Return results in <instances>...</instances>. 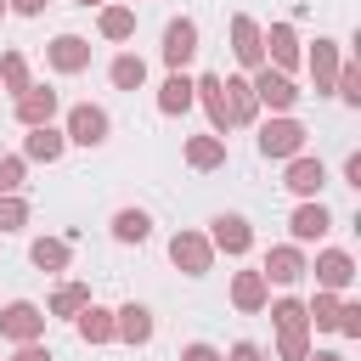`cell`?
<instances>
[{
  "instance_id": "83f0119b",
  "label": "cell",
  "mask_w": 361,
  "mask_h": 361,
  "mask_svg": "<svg viewBox=\"0 0 361 361\" xmlns=\"http://www.w3.org/2000/svg\"><path fill=\"white\" fill-rule=\"evenodd\" d=\"M107 79H113V90H141V85H147V62H141L135 51H118V56L107 62Z\"/></svg>"
},
{
  "instance_id": "cb8c5ba5",
  "label": "cell",
  "mask_w": 361,
  "mask_h": 361,
  "mask_svg": "<svg viewBox=\"0 0 361 361\" xmlns=\"http://www.w3.org/2000/svg\"><path fill=\"white\" fill-rule=\"evenodd\" d=\"M220 90H226V113H231V130L259 118V102H254V90H248V79H220Z\"/></svg>"
},
{
  "instance_id": "836d02e7",
  "label": "cell",
  "mask_w": 361,
  "mask_h": 361,
  "mask_svg": "<svg viewBox=\"0 0 361 361\" xmlns=\"http://www.w3.org/2000/svg\"><path fill=\"white\" fill-rule=\"evenodd\" d=\"M28 226V203H23V192H6L0 197V231H23Z\"/></svg>"
},
{
  "instance_id": "3957f363",
  "label": "cell",
  "mask_w": 361,
  "mask_h": 361,
  "mask_svg": "<svg viewBox=\"0 0 361 361\" xmlns=\"http://www.w3.org/2000/svg\"><path fill=\"white\" fill-rule=\"evenodd\" d=\"M45 305H34V299H11L6 310H0V338H11V344H39L45 338Z\"/></svg>"
},
{
  "instance_id": "e575fe53",
  "label": "cell",
  "mask_w": 361,
  "mask_h": 361,
  "mask_svg": "<svg viewBox=\"0 0 361 361\" xmlns=\"http://www.w3.org/2000/svg\"><path fill=\"white\" fill-rule=\"evenodd\" d=\"M333 333H344V338H361V299H338V327Z\"/></svg>"
},
{
  "instance_id": "ffe728a7",
  "label": "cell",
  "mask_w": 361,
  "mask_h": 361,
  "mask_svg": "<svg viewBox=\"0 0 361 361\" xmlns=\"http://www.w3.org/2000/svg\"><path fill=\"white\" fill-rule=\"evenodd\" d=\"M113 338H118V344H147V338H152V310L135 305V299L118 305V310H113Z\"/></svg>"
},
{
  "instance_id": "603a6c76",
  "label": "cell",
  "mask_w": 361,
  "mask_h": 361,
  "mask_svg": "<svg viewBox=\"0 0 361 361\" xmlns=\"http://www.w3.org/2000/svg\"><path fill=\"white\" fill-rule=\"evenodd\" d=\"M73 333H79L85 344H113V310L90 299V305H85V310L73 316Z\"/></svg>"
},
{
  "instance_id": "277c9868",
  "label": "cell",
  "mask_w": 361,
  "mask_h": 361,
  "mask_svg": "<svg viewBox=\"0 0 361 361\" xmlns=\"http://www.w3.org/2000/svg\"><path fill=\"white\" fill-rule=\"evenodd\" d=\"M248 90H254V102L259 107H271V113H293L299 107V85L288 79V73H276V68H259V73H248Z\"/></svg>"
},
{
  "instance_id": "f546056e",
  "label": "cell",
  "mask_w": 361,
  "mask_h": 361,
  "mask_svg": "<svg viewBox=\"0 0 361 361\" xmlns=\"http://www.w3.org/2000/svg\"><path fill=\"white\" fill-rule=\"evenodd\" d=\"M265 310H271V327H276V333H310L305 299H276V305H265Z\"/></svg>"
},
{
  "instance_id": "60d3db41",
  "label": "cell",
  "mask_w": 361,
  "mask_h": 361,
  "mask_svg": "<svg viewBox=\"0 0 361 361\" xmlns=\"http://www.w3.org/2000/svg\"><path fill=\"white\" fill-rule=\"evenodd\" d=\"M51 0H6V11H17V17H39Z\"/></svg>"
},
{
  "instance_id": "6da1fadb",
  "label": "cell",
  "mask_w": 361,
  "mask_h": 361,
  "mask_svg": "<svg viewBox=\"0 0 361 361\" xmlns=\"http://www.w3.org/2000/svg\"><path fill=\"white\" fill-rule=\"evenodd\" d=\"M305 135H310V130H305L293 113H271V124H259V158L288 164V158L305 152Z\"/></svg>"
},
{
  "instance_id": "8992f818",
  "label": "cell",
  "mask_w": 361,
  "mask_h": 361,
  "mask_svg": "<svg viewBox=\"0 0 361 361\" xmlns=\"http://www.w3.org/2000/svg\"><path fill=\"white\" fill-rule=\"evenodd\" d=\"M11 113H17V124H23V130H39V124H56L62 96H56L51 85H28L23 96H11Z\"/></svg>"
},
{
  "instance_id": "d590c367",
  "label": "cell",
  "mask_w": 361,
  "mask_h": 361,
  "mask_svg": "<svg viewBox=\"0 0 361 361\" xmlns=\"http://www.w3.org/2000/svg\"><path fill=\"white\" fill-rule=\"evenodd\" d=\"M310 355V333H276V361H305Z\"/></svg>"
},
{
  "instance_id": "8d00e7d4",
  "label": "cell",
  "mask_w": 361,
  "mask_h": 361,
  "mask_svg": "<svg viewBox=\"0 0 361 361\" xmlns=\"http://www.w3.org/2000/svg\"><path fill=\"white\" fill-rule=\"evenodd\" d=\"M23 175H28V164H23L17 152H6V158H0V197H6V192H23Z\"/></svg>"
},
{
  "instance_id": "7c38bea8",
  "label": "cell",
  "mask_w": 361,
  "mask_h": 361,
  "mask_svg": "<svg viewBox=\"0 0 361 361\" xmlns=\"http://www.w3.org/2000/svg\"><path fill=\"white\" fill-rule=\"evenodd\" d=\"M282 186L293 192V197H322V186H327V164L322 158H310V152H299V158H288V175H282Z\"/></svg>"
},
{
  "instance_id": "d4e9b609",
  "label": "cell",
  "mask_w": 361,
  "mask_h": 361,
  "mask_svg": "<svg viewBox=\"0 0 361 361\" xmlns=\"http://www.w3.org/2000/svg\"><path fill=\"white\" fill-rule=\"evenodd\" d=\"M186 164H192L197 175L226 169V141H220V135H186Z\"/></svg>"
},
{
  "instance_id": "f6af8a7d",
  "label": "cell",
  "mask_w": 361,
  "mask_h": 361,
  "mask_svg": "<svg viewBox=\"0 0 361 361\" xmlns=\"http://www.w3.org/2000/svg\"><path fill=\"white\" fill-rule=\"evenodd\" d=\"M0 17H6V0H0Z\"/></svg>"
},
{
  "instance_id": "1f68e13d",
  "label": "cell",
  "mask_w": 361,
  "mask_h": 361,
  "mask_svg": "<svg viewBox=\"0 0 361 361\" xmlns=\"http://www.w3.org/2000/svg\"><path fill=\"white\" fill-rule=\"evenodd\" d=\"M28 85H34V73H28V56H23V51H6V56H0V90L23 96Z\"/></svg>"
},
{
  "instance_id": "9c48e42d",
  "label": "cell",
  "mask_w": 361,
  "mask_h": 361,
  "mask_svg": "<svg viewBox=\"0 0 361 361\" xmlns=\"http://www.w3.org/2000/svg\"><path fill=\"white\" fill-rule=\"evenodd\" d=\"M305 265H310V259H305V248H299V243H276V248H265L259 276H265V282H276V288H293L299 276H310Z\"/></svg>"
},
{
  "instance_id": "d6986e66",
  "label": "cell",
  "mask_w": 361,
  "mask_h": 361,
  "mask_svg": "<svg viewBox=\"0 0 361 361\" xmlns=\"http://www.w3.org/2000/svg\"><path fill=\"white\" fill-rule=\"evenodd\" d=\"M231 305H237L243 316H259V310L271 305V282H265L259 271H237V276H231Z\"/></svg>"
},
{
  "instance_id": "30bf717a",
  "label": "cell",
  "mask_w": 361,
  "mask_h": 361,
  "mask_svg": "<svg viewBox=\"0 0 361 361\" xmlns=\"http://www.w3.org/2000/svg\"><path fill=\"white\" fill-rule=\"evenodd\" d=\"M305 271H316V288L322 293H350L355 288V259L344 248H322L316 265H305Z\"/></svg>"
},
{
  "instance_id": "ab89813d",
  "label": "cell",
  "mask_w": 361,
  "mask_h": 361,
  "mask_svg": "<svg viewBox=\"0 0 361 361\" xmlns=\"http://www.w3.org/2000/svg\"><path fill=\"white\" fill-rule=\"evenodd\" d=\"M11 361H56V355H51L45 344H17V355H11Z\"/></svg>"
},
{
  "instance_id": "2e32d148",
  "label": "cell",
  "mask_w": 361,
  "mask_h": 361,
  "mask_svg": "<svg viewBox=\"0 0 361 361\" xmlns=\"http://www.w3.org/2000/svg\"><path fill=\"white\" fill-rule=\"evenodd\" d=\"M45 62H51L56 73H85V68H90V39H85V34H56V39L45 45Z\"/></svg>"
},
{
  "instance_id": "f1b7e54d",
  "label": "cell",
  "mask_w": 361,
  "mask_h": 361,
  "mask_svg": "<svg viewBox=\"0 0 361 361\" xmlns=\"http://www.w3.org/2000/svg\"><path fill=\"white\" fill-rule=\"evenodd\" d=\"M152 237V214L147 209H118L113 214V243H147Z\"/></svg>"
},
{
  "instance_id": "5bb4252c",
  "label": "cell",
  "mask_w": 361,
  "mask_h": 361,
  "mask_svg": "<svg viewBox=\"0 0 361 361\" xmlns=\"http://www.w3.org/2000/svg\"><path fill=\"white\" fill-rule=\"evenodd\" d=\"M158 51H164L169 73H180V68L197 56V23H192V17H175V23L164 28V45H158Z\"/></svg>"
},
{
  "instance_id": "4fadbf2b",
  "label": "cell",
  "mask_w": 361,
  "mask_h": 361,
  "mask_svg": "<svg viewBox=\"0 0 361 361\" xmlns=\"http://www.w3.org/2000/svg\"><path fill=\"white\" fill-rule=\"evenodd\" d=\"M288 231H293L299 248H305V243H322V237L333 231V209H327L322 197H310V203H299V209L288 214Z\"/></svg>"
},
{
  "instance_id": "9a60e30c",
  "label": "cell",
  "mask_w": 361,
  "mask_h": 361,
  "mask_svg": "<svg viewBox=\"0 0 361 361\" xmlns=\"http://www.w3.org/2000/svg\"><path fill=\"white\" fill-rule=\"evenodd\" d=\"M192 96H197V102H203V113H209V135H220V141H226V130H231V113H226L220 73H197V79H192Z\"/></svg>"
},
{
  "instance_id": "d6a6232c",
  "label": "cell",
  "mask_w": 361,
  "mask_h": 361,
  "mask_svg": "<svg viewBox=\"0 0 361 361\" xmlns=\"http://www.w3.org/2000/svg\"><path fill=\"white\" fill-rule=\"evenodd\" d=\"M333 96L344 107H361V68L355 62H338V79H333Z\"/></svg>"
},
{
  "instance_id": "74e56055",
  "label": "cell",
  "mask_w": 361,
  "mask_h": 361,
  "mask_svg": "<svg viewBox=\"0 0 361 361\" xmlns=\"http://www.w3.org/2000/svg\"><path fill=\"white\" fill-rule=\"evenodd\" d=\"M226 361H271V350H265V344H254V338H237V344L226 350Z\"/></svg>"
},
{
  "instance_id": "e0dca14e",
  "label": "cell",
  "mask_w": 361,
  "mask_h": 361,
  "mask_svg": "<svg viewBox=\"0 0 361 361\" xmlns=\"http://www.w3.org/2000/svg\"><path fill=\"white\" fill-rule=\"evenodd\" d=\"M338 39H316L310 45V56H305V68H310V85H316V96H333V79H338Z\"/></svg>"
},
{
  "instance_id": "4dcf8cb0",
  "label": "cell",
  "mask_w": 361,
  "mask_h": 361,
  "mask_svg": "<svg viewBox=\"0 0 361 361\" xmlns=\"http://www.w3.org/2000/svg\"><path fill=\"white\" fill-rule=\"evenodd\" d=\"M338 299H344V293H322V288H316V299L305 305L310 333H333V327H338Z\"/></svg>"
},
{
  "instance_id": "484cf974",
  "label": "cell",
  "mask_w": 361,
  "mask_h": 361,
  "mask_svg": "<svg viewBox=\"0 0 361 361\" xmlns=\"http://www.w3.org/2000/svg\"><path fill=\"white\" fill-rule=\"evenodd\" d=\"M192 102H197V96H192V79H186V73H169V79L158 85V113H164V118H180Z\"/></svg>"
},
{
  "instance_id": "f35d334b",
  "label": "cell",
  "mask_w": 361,
  "mask_h": 361,
  "mask_svg": "<svg viewBox=\"0 0 361 361\" xmlns=\"http://www.w3.org/2000/svg\"><path fill=\"white\" fill-rule=\"evenodd\" d=\"M180 361H226V350H214V344H203V338H197V344H186V350H180Z\"/></svg>"
},
{
  "instance_id": "8fae6325",
  "label": "cell",
  "mask_w": 361,
  "mask_h": 361,
  "mask_svg": "<svg viewBox=\"0 0 361 361\" xmlns=\"http://www.w3.org/2000/svg\"><path fill=\"white\" fill-rule=\"evenodd\" d=\"M259 34H265V28H259L248 11H237V17H231V56H237L248 73H259V68H265V45H259Z\"/></svg>"
},
{
  "instance_id": "ba28073f",
  "label": "cell",
  "mask_w": 361,
  "mask_h": 361,
  "mask_svg": "<svg viewBox=\"0 0 361 361\" xmlns=\"http://www.w3.org/2000/svg\"><path fill=\"white\" fill-rule=\"evenodd\" d=\"M203 237H209V248H214V254H231V259H243V254L254 248V226H248L243 214H214Z\"/></svg>"
},
{
  "instance_id": "7bdbcfd3",
  "label": "cell",
  "mask_w": 361,
  "mask_h": 361,
  "mask_svg": "<svg viewBox=\"0 0 361 361\" xmlns=\"http://www.w3.org/2000/svg\"><path fill=\"white\" fill-rule=\"evenodd\" d=\"M305 361H344V350H310Z\"/></svg>"
},
{
  "instance_id": "4316f807",
  "label": "cell",
  "mask_w": 361,
  "mask_h": 361,
  "mask_svg": "<svg viewBox=\"0 0 361 361\" xmlns=\"http://www.w3.org/2000/svg\"><path fill=\"white\" fill-rule=\"evenodd\" d=\"M28 259H34L39 271H68L73 243H68V237H34V243H28Z\"/></svg>"
},
{
  "instance_id": "5b68a950",
  "label": "cell",
  "mask_w": 361,
  "mask_h": 361,
  "mask_svg": "<svg viewBox=\"0 0 361 361\" xmlns=\"http://www.w3.org/2000/svg\"><path fill=\"white\" fill-rule=\"evenodd\" d=\"M169 259H175V271H186V276H209V271H214V248H209V237L192 231V226H180V231L169 237Z\"/></svg>"
},
{
  "instance_id": "44dd1931",
  "label": "cell",
  "mask_w": 361,
  "mask_h": 361,
  "mask_svg": "<svg viewBox=\"0 0 361 361\" xmlns=\"http://www.w3.org/2000/svg\"><path fill=\"white\" fill-rule=\"evenodd\" d=\"M96 34H102L107 45L135 39V6H102V11H96Z\"/></svg>"
},
{
  "instance_id": "b9f144b4",
  "label": "cell",
  "mask_w": 361,
  "mask_h": 361,
  "mask_svg": "<svg viewBox=\"0 0 361 361\" xmlns=\"http://www.w3.org/2000/svg\"><path fill=\"white\" fill-rule=\"evenodd\" d=\"M344 186H361V152L344 158Z\"/></svg>"
},
{
  "instance_id": "ac0fdd59",
  "label": "cell",
  "mask_w": 361,
  "mask_h": 361,
  "mask_svg": "<svg viewBox=\"0 0 361 361\" xmlns=\"http://www.w3.org/2000/svg\"><path fill=\"white\" fill-rule=\"evenodd\" d=\"M62 152H68V135L56 124H39V130L23 135V164H56Z\"/></svg>"
},
{
  "instance_id": "7a4b0ae2",
  "label": "cell",
  "mask_w": 361,
  "mask_h": 361,
  "mask_svg": "<svg viewBox=\"0 0 361 361\" xmlns=\"http://www.w3.org/2000/svg\"><path fill=\"white\" fill-rule=\"evenodd\" d=\"M107 130H113V118H107V107H96V102H73V107L62 113V135H68V147H102Z\"/></svg>"
},
{
  "instance_id": "ee69618b",
  "label": "cell",
  "mask_w": 361,
  "mask_h": 361,
  "mask_svg": "<svg viewBox=\"0 0 361 361\" xmlns=\"http://www.w3.org/2000/svg\"><path fill=\"white\" fill-rule=\"evenodd\" d=\"M73 6H96V11H102V6H107V0H73Z\"/></svg>"
},
{
  "instance_id": "52a82bcc",
  "label": "cell",
  "mask_w": 361,
  "mask_h": 361,
  "mask_svg": "<svg viewBox=\"0 0 361 361\" xmlns=\"http://www.w3.org/2000/svg\"><path fill=\"white\" fill-rule=\"evenodd\" d=\"M259 45H265V68H276V73H288V79H293V68L305 62V51H299V34H293V23H271V28L259 34Z\"/></svg>"
},
{
  "instance_id": "7402d4cb",
  "label": "cell",
  "mask_w": 361,
  "mask_h": 361,
  "mask_svg": "<svg viewBox=\"0 0 361 361\" xmlns=\"http://www.w3.org/2000/svg\"><path fill=\"white\" fill-rule=\"evenodd\" d=\"M85 305H90V282H56V288H51V299H45V316L73 322Z\"/></svg>"
}]
</instances>
